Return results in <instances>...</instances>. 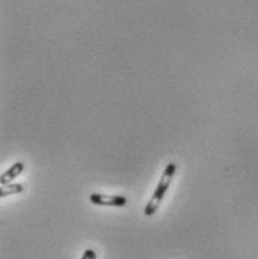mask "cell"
Wrapping results in <instances>:
<instances>
[{
	"label": "cell",
	"mask_w": 258,
	"mask_h": 259,
	"mask_svg": "<svg viewBox=\"0 0 258 259\" xmlns=\"http://www.w3.org/2000/svg\"><path fill=\"white\" fill-rule=\"evenodd\" d=\"M23 171H24V163H23V162L14 163L8 171H5V172L0 176V183H2V186H6L9 182H12L14 179H17Z\"/></svg>",
	"instance_id": "3957f363"
},
{
	"label": "cell",
	"mask_w": 258,
	"mask_h": 259,
	"mask_svg": "<svg viewBox=\"0 0 258 259\" xmlns=\"http://www.w3.org/2000/svg\"><path fill=\"white\" fill-rule=\"evenodd\" d=\"M89 201L95 205H102V207H125L128 204V199L122 195H104V193H92L89 196Z\"/></svg>",
	"instance_id": "7a4b0ae2"
},
{
	"label": "cell",
	"mask_w": 258,
	"mask_h": 259,
	"mask_svg": "<svg viewBox=\"0 0 258 259\" xmlns=\"http://www.w3.org/2000/svg\"><path fill=\"white\" fill-rule=\"evenodd\" d=\"M24 190V186L23 185H11V186H3L2 192H0V196L2 198H6L9 195H18Z\"/></svg>",
	"instance_id": "277c9868"
},
{
	"label": "cell",
	"mask_w": 258,
	"mask_h": 259,
	"mask_svg": "<svg viewBox=\"0 0 258 259\" xmlns=\"http://www.w3.org/2000/svg\"><path fill=\"white\" fill-rule=\"evenodd\" d=\"M176 168H177L176 163H168V165H167V168H165V171H164V174H162L159 183H158L156 189H155L153 196L150 198V201H149L148 204H146V207H144V214H146V216H153V214L156 213V210L159 208V204H161V201L164 199L167 190L170 189L171 180H173V177H174V174H176Z\"/></svg>",
	"instance_id": "6da1fadb"
},
{
	"label": "cell",
	"mask_w": 258,
	"mask_h": 259,
	"mask_svg": "<svg viewBox=\"0 0 258 259\" xmlns=\"http://www.w3.org/2000/svg\"><path fill=\"white\" fill-rule=\"evenodd\" d=\"M81 259H96V252H95L93 249H87V250L83 253Z\"/></svg>",
	"instance_id": "5b68a950"
}]
</instances>
